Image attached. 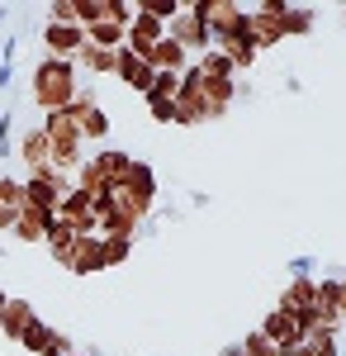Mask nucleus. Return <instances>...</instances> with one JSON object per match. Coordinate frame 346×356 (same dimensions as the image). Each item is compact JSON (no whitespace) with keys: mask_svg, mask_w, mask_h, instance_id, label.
<instances>
[{"mask_svg":"<svg viewBox=\"0 0 346 356\" xmlns=\"http://www.w3.org/2000/svg\"><path fill=\"white\" fill-rule=\"evenodd\" d=\"M53 228H57V214H48V209H33V204H24L10 233H15L19 243H28V247H43V243H48V233H53Z\"/></svg>","mask_w":346,"mask_h":356,"instance_id":"1a4fd4ad","label":"nucleus"},{"mask_svg":"<svg viewBox=\"0 0 346 356\" xmlns=\"http://www.w3.org/2000/svg\"><path fill=\"white\" fill-rule=\"evenodd\" d=\"M72 356H95V352H81V347H76V352H72Z\"/></svg>","mask_w":346,"mask_h":356,"instance_id":"4c0bfd02","label":"nucleus"},{"mask_svg":"<svg viewBox=\"0 0 346 356\" xmlns=\"http://www.w3.org/2000/svg\"><path fill=\"white\" fill-rule=\"evenodd\" d=\"M38 129L48 134V143H85V138H81V124H76V114H72V110L43 114V124H38Z\"/></svg>","mask_w":346,"mask_h":356,"instance_id":"aec40b11","label":"nucleus"},{"mask_svg":"<svg viewBox=\"0 0 346 356\" xmlns=\"http://www.w3.org/2000/svg\"><path fill=\"white\" fill-rule=\"evenodd\" d=\"M190 67H195V72H199L204 81H238V72H233V62H228V57L218 53V48H209L204 57H195Z\"/></svg>","mask_w":346,"mask_h":356,"instance_id":"4be33fe9","label":"nucleus"},{"mask_svg":"<svg viewBox=\"0 0 346 356\" xmlns=\"http://www.w3.org/2000/svg\"><path fill=\"white\" fill-rule=\"evenodd\" d=\"M5 304H10V295H5V290H0V314H5Z\"/></svg>","mask_w":346,"mask_h":356,"instance_id":"e433bc0d","label":"nucleus"},{"mask_svg":"<svg viewBox=\"0 0 346 356\" xmlns=\"http://www.w3.org/2000/svg\"><path fill=\"white\" fill-rule=\"evenodd\" d=\"M76 238H81V233H72L67 223H57L53 233H48V243H43V247L53 252V261H57V266H67V257H72V247H76Z\"/></svg>","mask_w":346,"mask_h":356,"instance_id":"393cba45","label":"nucleus"},{"mask_svg":"<svg viewBox=\"0 0 346 356\" xmlns=\"http://www.w3.org/2000/svg\"><path fill=\"white\" fill-rule=\"evenodd\" d=\"M190 10L204 19L213 43H223L228 33H238V29L247 24V5H242V0H190Z\"/></svg>","mask_w":346,"mask_h":356,"instance_id":"f03ea898","label":"nucleus"},{"mask_svg":"<svg viewBox=\"0 0 346 356\" xmlns=\"http://www.w3.org/2000/svg\"><path fill=\"white\" fill-rule=\"evenodd\" d=\"M313 300H318V275H294L290 285H285V295H280V309L299 318V314L313 309Z\"/></svg>","mask_w":346,"mask_h":356,"instance_id":"2eb2a0df","label":"nucleus"},{"mask_svg":"<svg viewBox=\"0 0 346 356\" xmlns=\"http://www.w3.org/2000/svg\"><path fill=\"white\" fill-rule=\"evenodd\" d=\"M213 48H218V53L233 62V72H247V67L261 57V53H256V43H252V33H247V24H242L238 33H228L223 43H213Z\"/></svg>","mask_w":346,"mask_h":356,"instance_id":"dca6fc26","label":"nucleus"},{"mask_svg":"<svg viewBox=\"0 0 346 356\" xmlns=\"http://www.w3.org/2000/svg\"><path fill=\"white\" fill-rule=\"evenodd\" d=\"M0 157H10V110H0Z\"/></svg>","mask_w":346,"mask_h":356,"instance_id":"72a5a7b5","label":"nucleus"},{"mask_svg":"<svg viewBox=\"0 0 346 356\" xmlns=\"http://www.w3.org/2000/svg\"><path fill=\"white\" fill-rule=\"evenodd\" d=\"M242 356H280V347L256 328V332H247V337H242Z\"/></svg>","mask_w":346,"mask_h":356,"instance_id":"7c9ffc66","label":"nucleus"},{"mask_svg":"<svg viewBox=\"0 0 346 356\" xmlns=\"http://www.w3.org/2000/svg\"><path fill=\"white\" fill-rule=\"evenodd\" d=\"M342 19H346V5H342Z\"/></svg>","mask_w":346,"mask_h":356,"instance_id":"58836bf2","label":"nucleus"},{"mask_svg":"<svg viewBox=\"0 0 346 356\" xmlns=\"http://www.w3.org/2000/svg\"><path fill=\"white\" fill-rule=\"evenodd\" d=\"M337 337H342V328H313L304 337V347H308V356H337Z\"/></svg>","mask_w":346,"mask_h":356,"instance_id":"bb28decb","label":"nucleus"},{"mask_svg":"<svg viewBox=\"0 0 346 356\" xmlns=\"http://www.w3.org/2000/svg\"><path fill=\"white\" fill-rule=\"evenodd\" d=\"M129 162H133V157H129L124 147H95V152H90V166L100 171V181H105V186H119V181H124V171H129Z\"/></svg>","mask_w":346,"mask_h":356,"instance_id":"f3484780","label":"nucleus"},{"mask_svg":"<svg viewBox=\"0 0 346 356\" xmlns=\"http://www.w3.org/2000/svg\"><path fill=\"white\" fill-rule=\"evenodd\" d=\"M33 105L43 114L53 110H72V100H76L81 90V76H76V62H62V57H43L38 67H33Z\"/></svg>","mask_w":346,"mask_h":356,"instance_id":"f257e3e1","label":"nucleus"},{"mask_svg":"<svg viewBox=\"0 0 346 356\" xmlns=\"http://www.w3.org/2000/svg\"><path fill=\"white\" fill-rule=\"evenodd\" d=\"M290 275H313V261H308V257H294V261H290Z\"/></svg>","mask_w":346,"mask_h":356,"instance_id":"f704fd0d","label":"nucleus"},{"mask_svg":"<svg viewBox=\"0 0 346 356\" xmlns=\"http://www.w3.org/2000/svg\"><path fill=\"white\" fill-rule=\"evenodd\" d=\"M247 33H252L256 53L275 48V43L285 38V24H280V0H256V5H247Z\"/></svg>","mask_w":346,"mask_h":356,"instance_id":"20e7f679","label":"nucleus"},{"mask_svg":"<svg viewBox=\"0 0 346 356\" xmlns=\"http://www.w3.org/2000/svg\"><path fill=\"white\" fill-rule=\"evenodd\" d=\"M76 67H90L95 76H105V72H114V67H119V53H105V48H90V43H85V48H81V57H76Z\"/></svg>","mask_w":346,"mask_h":356,"instance_id":"a878e982","label":"nucleus"},{"mask_svg":"<svg viewBox=\"0 0 346 356\" xmlns=\"http://www.w3.org/2000/svg\"><path fill=\"white\" fill-rule=\"evenodd\" d=\"M218 356H242V342H228V347H223Z\"/></svg>","mask_w":346,"mask_h":356,"instance_id":"c9c22d12","label":"nucleus"},{"mask_svg":"<svg viewBox=\"0 0 346 356\" xmlns=\"http://www.w3.org/2000/svg\"><path fill=\"white\" fill-rule=\"evenodd\" d=\"M43 48H48V57H62V62H76L81 48H85V29L81 24H43Z\"/></svg>","mask_w":346,"mask_h":356,"instance_id":"0eeeda50","label":"nucleus"},{"mask_svg":"<svg viewBox=\"0 0 346 356\" xmlns=\"http://www.w3.org/2000/svg\"><path fill=\"white\" fill-rule=\"evenodd\" d=\"M133 10L152 15V19H161V24H171V19L181 15V0H133Z\"/></svg>","mask_w":346,"mask_h":356,"instance_id":"c85d7f7f","label":"nucleus"},{"mask_svg":"<svg viewBox=\"0 0 346 356\" xmlns=\"http://www.w3.org/2000/svg\"><path fill=\"white\" fill-rule=\"evenodd\" d=\"M57 223H67L72 233H95V200L72 186L62 195V204H57Z\"/></svg>","mask_w":346,"mask_h":356,"instance_id":"6e6552de","label":"nucleus"},{"mask_svg":"<svg viewBox=\"0 0 346 356\" xmlns=\"http://www.w3.org/2000/svg\"><path fill=\"white\" fill-rule=\"evenodd\" d=\"M161 38H166V24H161V19H152V15H142V10H133L124 48H129V53H138V57H147V53L161 43Z\"/></svg>","mask_w":346,"mask_h":356,"instance_id":"9d476101","label":"nucleus"},{"mask_svg":"<svg viewBox=\"0 0 346 356\" xmlns=\"http://www.w3.org/2000/svg\"><path fill=\"white\" fill-rule=\"evenodd\" d=\"M119 186H129V191H138V195H157V171L147 162H129V171H124Z\"/></svg>","mask_w":346,"mask_h":356,"instance_id":"5701e85b","label":"nucleus"},{"mask_svg":"<svg viewBox=\"0 0 346 356\" xmlns=\"http://www.w3.org/2000/svg\"><path fill=\"white\" fill-rule=\"evenodd\" d=\"M166 33H171V38H176V43H181V48L190 53V62H195V57H204V53L213 48L209 29H204V19H199V15L190 10V0H181V15H176V19L166 24Z\"/></svg>","mask_w":346,"mask_h":356,"instance_id":"39448f33","label":"nucleus"},{"mask_svg":"<svg viewBox=\"0 0 346 356\" xmlns=\"http://www.w3.org/2000/svg\"><path fill=\"white\" fill-rule=\"evenodd\" d=\"M105 243V266H124L133 257V238H100Z\"/></svg>","mask_w":346,"mask_h":356,"instance_id":"c756f323","label":"nucleus"},{"mask_svg":"<svg viewBox=\"0 0 346 356\" xmlns=\"http://www.w3.org/2000/svg\"><path fill=\"white\" fill-rule=\"evenodd\" d=\"M181 95V72H157V81L147 90V105H171Z\"/></svg>","mask_w":346,"mask_h":356,"instance_id":"b1692460","label":"nucleus"},{"mask_svg":"<svg viewBox=\"0 0 346 356\" xmlns=\"http://www.w3.org/2000/svg\"><path fill=\"white\" fill-rule=\"evenodd\" d=\"M72 352H76V342H72L67 332H53V342L43 347V356H72Z\"/></svg>","mask_w":346,"mask_h":356,"instance_id":"473e14b6","label":"nucleus"},{"mask_svg":"<svg viewBox=\"0 0 346 356\" xmlns=\"http://www.w3.org/2000/svg\"><path fill=\"white\" fill-rule=\"evenodd\" d=\"M280 24H285V38L313 33V29H318V10H313V5H294V0H280Z\"/></svg>","mask_w":346,"mask_h":356,"instance_id":"6ab92c4d","label":"nucleus"},{"mask_svg":"<svg viewBox=\"0 0 346 356\" xmlns=\"http://www.w3.org/2000/svg\"><path fill=\"white\" fill-rule=\"evenodd\" d=\"M72 114H76L81 138H85V143H105V138H109V114L100 110L95 90H85V86H81V90H76V100H72Z\"/></svg>","mask_w":346,"mask_h":356,"instance_id":"423d86ee","label":"nucleus"},{"mask_svg":"<svg viewBox=\"0 0 346 356\" xmlns=\"http://www.w3.org/2000/svg\"><path fill=\"white\" fill-rule=\"evenodd\" d=\"M38 323V314H33V304L24 300V295H10V304H5V314H0V332L10 337V342H19L28 328Z\"/></svg>","mask_w":346,"mask_h":356,"instance_id":"4468645a","label":"nucleus"},{"mask_svg":"<svg viewBox=\"0 0 346 356\" xmlns=\"http://www.w3.org/2000/svg\"><path fill=\"white\" fill-rule=\"evenodd\" d=\"M19 157H24L28 171H43V166H48V157H53V143H48V134H43V129H28V134L19 138Z\"/></svg>","mask_w":346,"mask_h":356,"instance_id":"412c9836","label":"nucleus"},{"mask_svg":"<svg viewBox=\"0 0 346 356\" xmlns=\"http://www.w3.org/2000/svg\"><path fill=\"white\" fill-rule=\"evenodd\" d=\"M142 62H147L152 72H186V67H190V53L176 43V38H171V33H166V38H161L157 48L142 57Z\"/></svg>","mask_w":346,"mask_h":356,"instance_id":"a211bd4d","label":"nucleus"},{"mask_svg":"<svg viewBox=\"0 0 346 356\" xmlns=\"http://www.w3.org/2000/svg\"><path fill=\"white\" fill-rule=\"evenodd\" d=\"M261 332H266L270 342L280 347V352H290V347H304V328H299V318L294 314H285V309H270L266 323H261Z\"/></svg>","mask_w":346,"mask_h":356,"instance_id":"ddd939ff","label":"nucleus"},{"mask_svg":"<svg viewBox=\"0 0 346 356\" xmlns=\"http://www.w3.org/2000/svg\"><path fill=\"white\" fill-rule=\"evenodd\" d=\"M53 323H43V318H38V323H33V328L24 332V337H19V347H24L28 356H43V347H48V342H53Z\"/></svg>","mask_w":346,"mask_h":356,"instance_id":"cd10ccee","label":"nucleus"},{"mask_svg":"<svg viewBox=\"0 0 346 356\" xmlns=\"http://www.w3.org/2000/svg\"><path fill=\"white\" fill-rule=\"evenodd\" d=\"M48 19L53 24H76V0H53L48 5Z\"/></svg>","mask_w":346,"mask_h":356,"instance_id":"2f4dec72","label":"nucleus"},{"mask_svg":"<svg viewBox=\"0 0 346 356\" xmlns=\"http://www.w3.org/2000/svg\"><path fill=\"white\" fill-rule=\"evenodd\" d=\"M114 76L129 86L133 95H142V100H147V90H152V81H157V72H152L138 53H129V48H119V67H114Z\"/></svg>","mask_w":346,"mask_h":356,"instance_id":"f8f14e48","label":"nucleus"},{"mask_svg":"<svg viewBox=\"0 0 346 356\" xmlns=\"http://www.w3.org/2000/svg\"><path fill=\"white\" fill-rule=\"evenodd\" d=\"M67 271H72V275H95V271H109V266H105V243H100L95 233H81L76 247H72V257H67Z\"/></svg>","mask_w":346,"mask_h":356,"instance_id":"9b49d317","label":"nucleus"},{"mask_svg":"<svg viewBox=\"0 0 346 356\" xmlns=\"http://www.w3.org/2000/svg\"><path fill=\"white\" fill-rule=\"evenodd\" d=\"M67 191H72V176H62V171H53V166L28 171V176H24V204H33V209L57 214V204H62V195H67Z\"/></svg>","mask_w":346,"mask_h":356,"instance_id":"7ed1b4c3","label":"nucleus"}]
</instances>
